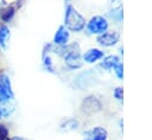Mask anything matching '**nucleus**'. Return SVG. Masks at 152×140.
I'll return each instance as SVG.
<instances>
[{"label": "nucleus", "mask_w": 152, "mask_h": 140, "mask_svg": "<svg viewBox=\"0 0 152 140\" xmlns=\"http://www.w3.org/2000/svg\"><path fill=\"white\" fill-rule=\"evenodd\" d=\"M84 18L71 6H68L65 12V25L71 31H81L84 27Z\"/></svg>", "instance_id": "nucleus-2"}, {"label": "nucleus", "mask_w": 152, "mask_h": 140, "mask_svg": "<svg viewBox=\"0 0 152 140\" xmlns=\"http://www.w3.org/2000/svg\"><path fill=\"white\" fill-rule=\"evenodd\" d=\"M102 56H103V52L102 51H100L97 49H91V50L87 51V53L83 56V59L86 62H88V63H93V62L100 59Z\"/></svg>", "instance_id": "nucleus-7"}, {"label": "nucleus", "mask_w": 152, "mask_h": 140, "mask_svg": "<svg viewBox=\"0 0 152 140\" xmlns=\"http://www.w3.org/2000/svg\"><path fill=\"white\" fill-rule=\"evenodd\" d=\"M88 135H89V138H88L87 140H106L107 133H106V131H104L103 128L96 127L95 129L90 131V132L88 133Z\"/></svg>", "instance_id": "nucleus-8"}, {"label": "nucleus", "mask_w": 152, "mask_h": 140, "mask_svg": "<svg viewBox=\"0 0 152 140\" xmlns=\"http://www.w3.org/2000/svg\"><path fill=\"white\" fill-rule=\"evenodd\" d=\"M118 40H119V33L116 32H104L97 38V42L104 46L114 45Z\"/></svg>", "instance_id": "nucleus-5"}, {"label": "nucleus", "mask_w": 152, "mask_h": 140, "mask_svg": "<svg viewBox=\"0 0 152 140\" xmlns=\"http://www.w3.org/2000/svg\"><path fill=\"white\" fill-rule=\"evenodd\" d=\"M15 102L11 89L10 78L6 75H0V113L2 116L10 115L14 109Z\"/></svg>", "instance_id": "nucleus-1"}, {"label": "nucleus", "mask_w": 152, "mask_h": 140, "mask_svg": "<svg viewBox=\"0 0 152 140\" xmlns=\"http://www.w3.org/2000/svg\"><path fill=\"white\" fill-rule=\"evenodd\" d=\"M108 27V23L102 17H94L88 23V30L91 33H103Z\"/></svg>", "instance_id": "nucleus-3"}, {"label": "nucleus", "mask_w": 152, "mask_h": 140, "mask_svg": "<svg viewBox=\"0 0 152 140\" xmlns=\"http://www.w3.org/2000/svg\"><path fill=\"white\" fill-rule=\"evenodd\" d=\"M0 140H8V131L4 125H0Z\"/></svg>", "instance_id": "nucleus-12"}, {"label": "nucleus", "mask_w": 152, "mask_h": 140, "mask_svg": "<svg viewBox=\"0 0 152 140\" xmlns=\"http://www.w3.org/2000/svg\"><path fill=\"white\" fill-rule=\"evenodd\" d=\"M114 68H115V71H116L118 76H119L120 78H122V65L119 63V64H116Z\"/></svg>", "instance_id": "nucleus-13"}, {"label": "nucleus", "mask_w": 152, "mask_h": 140, "mask_svg": "<svg viewBox=\"0 0 152 140\" xmlns=\"http://www.w3.org/2000/svg\"><path fill=\"white\" fill-rule=\"evenodd\" d=\"M116 64H119V59H118V57H115V56H109V57H107V58L103 61V63H102V65H103L104 68H113V66H115Z\"/></svg>", "instance_id": "nucleus-11"}, {"label": "nucleus", "mask_w": 152, "mask_h": 140, "mask_svg": "<svg viewBox=\"0 0 152 140\" xmlns=\"http://www.w3.org/2000/svg\"><path fill=\"white\" fill-rule=\"evenodd\" d=\"M11 140H25V139H23V138H19V136H14V138H12Z\"/></svg>", "instance_id": "nucleus-15"}, {"label": "nucleus", "mask_w": 152, "mask_h": 140, "mask_svg": "<svg viewBox=\"0 0 152 140\" xmlns=\"http://www.w3.org/2000/svg\"><path fill=\"white\" fill-rule=\"evenodd\" d=\"M65 63L69 68L71 69H76L81 66V58H80V52H78V47H76V50H70L68 51V53L64 57Z\"/></svg>", "instance_id": "nucleus-4"}, {"label": "nucleus", "mask_w": 152, "mask_h": 140, "mask_svg": "<svg viewBox=\"0 0 152 140\" xmlns=\"http://www.w3.org/2000/svg\"><path fill=\"white\" fill-rule=\"evenodd\" d=\"M114 95L116 96L118 100H121V98H122V89H121V88H116Z\"/></svg>", "instance_id": "nucleus-14"}, {"label": "nucleus", "mask_w": 152, "mask_h": 140, "mask_svg": "<svg viewBox=\"0 0 152 140\" xmlns=\"http://www.w3.org/2000/svg\"><path fill=\"white\" fill-rule=\"evenodd\" d=\"M13 14H14V8L13 7H6V8H4L1 11L0 17H1V19L4 21H8L13 17Z\"/></svg>", "instance_id": "nucleus-10"}, {"label": "nucleus", "mask_w": 152, "mask_h": 140, "mask_svg": "<svg viewBox=\"0 0 152 140\" xmlns=\"http://www.w3.org/2000/svg\"><path fill=\"white\" fill-rule=\"evenodd\" d=\"M10 37V30L7 26H1L0 27V45L2 47H6V42H7V38Z\"/></svg>", "instance_id": "nucleus-9"}, {"label": "nucleus", "mask_w": 152, "mask_h": 140, "mask_svg": "<svg viewBox=\"0 0 152 140\" xmlns=\"http://www.w3.org/2000/svg\"><path fill=\"white\" fill-rule=\"evenodd\" d=\"M68 38H69V33H68V31L65 30V27L61 26V27L58 28V31L56 32V34H55L53 42H55L56 44L63 45V44H65V43L68 42Z\"/></svg>", "instance_id": "nucleus-6"}]
</instances>
